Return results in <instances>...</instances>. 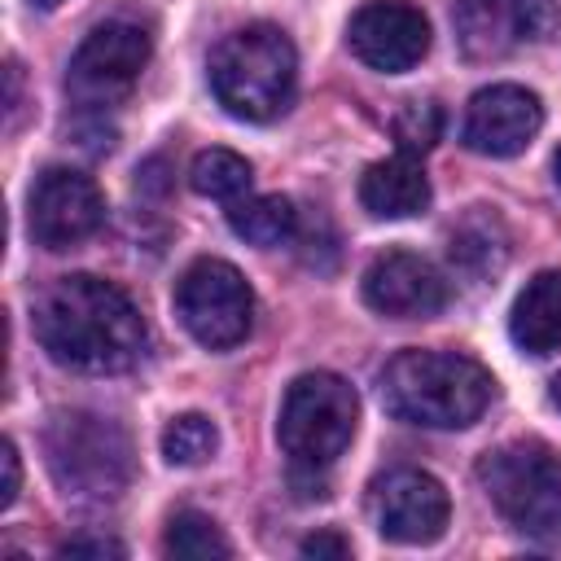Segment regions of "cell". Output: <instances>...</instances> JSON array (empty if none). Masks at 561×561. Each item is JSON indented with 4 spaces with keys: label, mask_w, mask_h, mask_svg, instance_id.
Segmentation results:
<instances>
[{
    "label": "cell",
    "mask_w": 561,
    "mask_h": 561,
    "mask_svg": "<svg viewBox=\"0 0 561 561\" xmlns=\"http://www.w3.org/2000/svg\"><path fill=\"white\" fill-rule=\"evenodd\" d=\"M39 346L75 373H127L149 342L140 307L105 276H61L35 302Z\"/></svg>",
    "instance_id": "cell-1"
},
{
    "label": "cell",
    "mask_w": 561,
    "mask_h": 561,
    "mask_svg": "<svg viewBox=\"0 0 561 561\" xmlns=\"http://www.w3.org/2000/svg\"><path fill=\"white\" fill-rule=\"evenodd\" d=\"M491 373L460 351H399L381 368V403L425 430H465L491 403Z\"/></svg>",
    "instance_id": "cell-2"
},
{
    "label": "cell",
    "mask_w": 561,
    "mask_h": 561,
    "mask_svg": "<svg viewBox=\"0 0 561 561\" xmlns=\"http://www.w3.org/2000/svg\"><path fill=\"white\" fill-rule=\"evenodd\" d=\"M210 88L232 118L267 123L285 114L298 88V53L289 35L272 22L224 35L210 53Z\"/></svg>",
    "instance_id": "cell-3"
},
{
    "label": "cell",
    "mask_w": 561,
    "mask_h": 561,
    "mask_svg": "<svg viewBox=\"0 0 561 561\" xmlns=\"http://www.w3.org/2000/svg\"><path fill=\"white\" fill-rule=\"evenodd\" d=\"M478 478L500 517L539 548H561V451L517 438L482 456Z\"/></svg>",
    "instance_id": "cell-4"
},
{
    "label": "cell",
    "mask_w": 561,
    "mask_h": 561,
    "mask_svg": "<svg viewBox=\"0 0 561 561\" xmlns=\"http://www.w3.org/2000/svg\"><path fill=\"white\" fill-rule=\"evenodd\" d=\"M44 460L66 500L105 504L131 482V438L96 412H57L44 425Z\"/></svg>",
    "instance_id": "cell-5"
},
{
    "label": "cell",
    "mask_w": 561,
    "mask_h": 561,
    "mask_svg": "<svg viewBox=\"0 0 561 561\" xmlns=\"http://www.w3.org/2000/svg\"><path fill=\"white\" fill-rule=\"evenodd\" d=\"M359 425V394L337 373H302L289 381L276 438L294 465H333Z\"/></svg>",
    "instance_id": "cell-6"
},
{
    "label": "cell",
    "mask_w": 561,
    "mask_h": 561,
    "mask_svg": "<svg viewBox=\"0 0 561 561\" xmlns=\"http://www.w3.org/2000/svg\"><path fill=\"white\" fill-rule=\"evenodd\" d=\"M149 53H153L149 31L136 26V22L114 18V22L92 26L83 35V44L75 48L70 70H66L70 101L83 105V110H110V105H118L136 88L140 70L149 66Z\"/></svg>",
    "instance_id": "cell-7"
},
{
    "label": "cell",
    "mask_w": 561,
    "mask_h": 561,
    "mask_svg": "<svg viewBox=\"0 0 561 561\" xmlns=\"http://www.w3.org/2000/svg\"><path fill=\"white\" fill-rule=\"evenodd\" d=\"M175 316L206 351H228L254 324V294L232 263L197 259L175 285Z\"/></svg>",
    "instance_id": "cell-8"
},
{
    "label": "cell",
    "mask_w": 561,
    "mask_h": 561,
    "mask_svg": "<svg viewBox=\"0 0 561 561\" xmlns=\"http://www.w3.org/2000/svg\"><path fill=\"white\" fill-rule=\"evenodd\" d=\"M105 219V197L92 175L75 167H44L26 193V228L44 250H70L88 241Z\"/></svg>",
    "instance_id": "cell-9"
},
{
    "label": "cell",
    "mask_w": 561,
    "mask_h": 561,
    "mask_svg": "<svg viewBox=\"0 0 561 561\" xmlns=\"http://www.w3.org/2000/svg\"><path fill=\"white\" fill-rule=\"evenodd\" d=\"M368 513L390 543H434L447 530L451 504L434 473L390 469L368 491Z\"/></svg>",
    "instance_id": "cell-10"
},
{
    "label": "cell",
    "mask_w": 561,
    "mask_h": 561,
    "mask_svg": "<svg viewBox=\"0 0 561 561\" xmlns=\"http://www.w3.org/2000/svg\"><path fill=\"white\" fill-rule=\"evenodd\" d=\"M346 44L364 66L381 75H403L430 53V22L408 0H368L351 13Z\"/></svg>",
    "instance_id": "cell-11"
},
{
    "label": "cell",
    "mask_w": 561,
    "mask_h": 561,
    "mask_svg": "<svg viewBox=\"0 0 561 561\" xmlns=\"http://www.w3.org/2000/svg\"><path fill=\"white\" fill-rule=\"evenodd\" d=\"M456 39L465 57L495 61L522 39H543L557 26V0H456Z\"/></svg>",
    "instance_id": "cell-12"
},
{
    "label": "cell",
    "mask_w": 561,
    "mask_h": 561,
    "mask_svg": "<svg viewBox=\"0 0 561 561\" xmlns=\"http://www.w3.org/2000/svg\"><path fill=\"white\" fill-rule=\"evenodd\" d=\"M543 127V105L530 88L517 83H491L473 92L465 110V145L486 158H513L522 153Z\"/></svg>",
    "instance_id": "cell-13"
},
{
    "label": "cell",
    "mask_w": 561,
    "mask_h": 561,
    "mask_svg": "<svg viewBox=\"0 0 561 561\" xmlns=\"http://www.w3.org/2000/svg\"><path fill=\"white\" fill-rule=\"evenodd\" d=\"M364 302L390 320H425L447 307V280L430 259L386 250L364 272Z\"/></svg>",
    "instance_id": "cell-14"
},
{
    "label": "cell",
    "mask_w": 561,
    "mask_h": 561,
    "mask_svg": "<svg viewBox=\"0 0 561 561\" xmlns=\"http://www.w3.org/2000/svg\"><path fill=\"white\" fill-rule=\"evenodd\" d=\"M359 206L373 219H412L430 206V180L408 153L381 158L359 175Z\"/></svg>",
    "instance_id": "cell-15"
},
{
    "label": "cell",
    "mask_w": 561,
    "mask_h": 561,
    "mask_svg": "<svg viewBox=\"0 0 561 561\" xmlns=\"http://www.w3.org/2000/svg\"><path fill=\"white\" fill-rule=\"evenodd\" d=\"M508 333L526 355H552L561 346V272H539L513 298Z\"/></svg>",
    "instance_id": "cell-16"
},
{
    "label": "cell",
    "mask_w": 561,
    "mask_h": 561,
    "mask_svg": "<svg viewBox=\"0 0 561 561\" xmlns=\"http://www.w3.org/2000/svg\"><path fill=\"white\" fill-rule=\"evenodd\" d=\"M447 259H451V267L465 272L469 280L495 276V272L508 263V232H504V224H500L491 210L473 206V210L451 228V237H447Z\"/></svg>",
    "instance_id": "cell-17"
},
{
    "label": "cell",
    "mask_w": 561,
    "mask_h": 561,
    "mask_svg": "<svg viewBox=\"0 0 561 561\" xmlns=\"http://www.w3.org/2000/svg\"><path fill=\"white\" fill-rule=\"evenodd\" d=\"M228 228H232L241 241H250V245H259V250H272V245L294 241V232H298V210H294V202L280 197V193H254V197L245 193V197L228 202Z\"/></svg>",
    "instance_id": "cell-18"
},
{
    "label": "cell",
    "mask_w": 561,
    "mask_h": 561,
    "mask_svg": "<svg viewBox=\"0 0 561 561\" xmlns=\"http://www.w3.org/2000/svg\"><path fill=\"white\" fill-rule=\"evenodd\" d=\"M162 548H167V557H180V561H224V557H232V543L219 530V522L197 513V508H180L167 522Z\"/></svg>",
    "instance_id": "cell-19"
},
{
    "label": "cell",
    "mask_w": 561,
    "mask_h": 561,
    "mask_svg": "<svg viewBox=\"0 0 561 561\" xmlns=\"http://www.w3.org/2000/svg\"><path fill=\"white\" fill-rule=\"evenodd\" d=\"M250 180H254L250 162H245L241 153H232V149H206V153H197L193 167H188L193 193L215 197V202H237V197H245V193H250Z\"/></svg>",
    "instance_id": "cell-20"
},
{
    "label": "cell",
    "mask_w": 561,
    "mask_h": 561,
    "mask_svg": "<svg viewBox=\"0 0 561 561\" xmlns=\"http://www.w3.org/2000/svg\"><path fill=\"white\" fill-rule=\"evenodd\" d=\"M219 447V430L210 416L202 412H184V416H171L167 430H162V456L171 465H202L210 460Z\"/></svg>",
    "instance_id": "cell-21"
},
{
    "label": "cell",
    "mask_w": 561,
    "mask_h": 561,
    "mask_svg": "<svg viewBox=\"0 0 561 561\" xmlns=\"http://www.w3.org/2000/svg\"><path fill=\"white\" fill-rule=\"evenodd\" d=\"M390 136H394L399 153L421 158V153H430V149L438 145V136H443V110H438L434 101L412 96V101H403L399 114L390 118Z\"/></svg>",
    "instance_id": "cell-22"
},
{
    "label": "cell",
    "mask_w": 561,
    "mask_h": 561,
    "mask_svg": "<svg viewBox=\"0 0 561 561\" xmlns=\"http://www.w3.org/2000/svg\"><path fill=\"white\" fill-rule=\"evenodd\" d=\"M18 486H22V460H18V447L4 438L0 443V508L18 500Z\"/></svg>",
    "instance_id": "cell-23"
},
{
    "label": "cell",
    "mask_w": 561,
    "mask_h": 561,
    "mask_svg": "<svg viewBox=\"0 0 561 561\" xmlns=\"http://www.w3.org/2000/svg\"><path fill=\"white\" fill-rule=\"evenodd\" d=\"M302 557H351V539H342L333 530H316L302 539Z\"/></svg>",
    "instance_id": "cell-24"
},
{
    "label": "cell",
    "mask_w": 561,
    "mask_h": 561,
    "mask_svg": "<svg viewBox=\"0 0 561 561\" xmlns=\"http://www.w3.org/2000/svg\"><path fill=\"white\" fill-rule=\"evenodd\" d=\"M127 548L118 539H66L61 557H123Z\"/></svg>",
    "instance_id": "cell-25"
},
{
    "label": "cell",
    "mask_w": 561,
    "mask_h": 561,
    "mask_svg": "<svg viewBox=\"0 0 561 561\" xmlns=\"http://www.w3.org/2000/svg\"><path fill=\"white\" fill-rule=\"evenodd\" d=\"M548 394H552V403H557V408H561V373H557V377H552V390H548Z\"/></svg>",
    "instance_id": "cell-26"
},
{
    "label": "cell",
    "mask_w": 561,
    "mask_h": 561,
    "mask_svg": "<svg viewBox=\"0 0 561 561\" xmlns=\"http://www.w3.org/2000/svg\"><path fill=\"white\" fill-rule=\"evenodd\" d=\"M552 171H557V184H561V149H557V158H552Z\"/></svg>",
    "instance_id": "cell-27"
},
{
    "label": "cell",
    "mask_w": 561,
    "mask_h": 561,
    "mask_svg": "<svg viewBox=\"0 0 561 561\" xmlns=\"http://www.w3.org/2000/svg\"><path fill=\"white\" fill-rule=\"evenodd\" d=\"M35 4H44V9H53V4H57V0H35Z\"/></svg>",
    "instance_id": "cell-28"
}]
</instances>
